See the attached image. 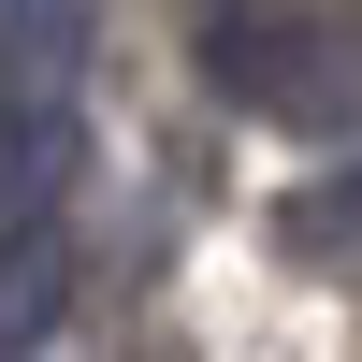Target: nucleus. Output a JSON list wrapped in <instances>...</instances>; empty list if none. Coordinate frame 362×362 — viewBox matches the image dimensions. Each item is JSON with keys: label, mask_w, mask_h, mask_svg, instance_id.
<instances>
[{"label": "nucleus", "mask_w": 362, "mask_h": 362, "mask_svg": "<svg viewBox=\"0 0 362 362\" xmlns=\"http://www.w3.org/2000/svg\"><path fill=\"white\" fill-rule=\"evenodd\" d=\"M87 58V0H0V87L15 102H58Z\"/></svg>", "instance_id": "f03ea898"}, {"label": "nucleus", "mask_w": 362, "mask_h": 362, "mask_svg": "<svg viewBox=\"0 0 362 362\" xmlns=\"http://www.w3.org/2000/svg\"><path fill=\"white\" fill-rule=\"evenodd\" d=\"M203 87L261 131H362V15L334 0H218L203 15Z\"/></svg>", "instance_id": "f257e3e1"}, {"label": "nucleus", "mask_w": 362, "mask_h": 362, "mask_svg": "<svg viewBox=\"0 0 362 362\" xmlns=\"http://www.w3.org/2000/svg\"><path fill=\"white\" fill-rule=\"evenodd\" d=\"M58 290H73V247H58V218H29V247H0V348L58 334Z\"/></svg>", "instance_id": "7ed1b4c3"}, {"label": "nucleus", "mask_w": 362, "mask_h": 362, "mask_svg": "<svg viewBox=\"0 0 362 362\" xmlns=\"http://www.w3.org/2000/svg\"><path fill=\"white\" fill-rule=\"evenodd\" d=\"M276 247H290V261L362 247V174H334V189H290V203H276Z\"/></svg>", "instance_id": "20e7f679"}]
</instances>
